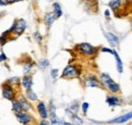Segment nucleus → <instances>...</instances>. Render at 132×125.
I'll return each mask as SVG.
<instances>
[{
    "label": "nucleus",
    "mask_w": 132,
    "mask_h": 125,
    "mask_svg": "<svg viewBox=\"0 0 132 125\" xmlns=\"http://www.w3.org/2000/svg\"><path fill=\"white\" fill-rule=\"evenodd\" d=\"M101 82L105 87H107L109 91H111L114 94L120 92V85L118 83H116L115 81L110 77V75L107 74V73H102L101 74Z\"/></svg>",
    "instance_id": "1"
},
{
    "label": "nucleus",
    "mask_w": 132,
    "mask_h": 125,
    "mask_svg": "<svg viewBox=\"0 0 132 125\" xmlns=\"http://www.w3.org/2000/svg\"><path fill=\"white\" fill-rule=\"evenodd\" d=\"M26 28H27V24H26V21L23 20V19H17L14 21V24H13V26L10 28V30H8L9 32L13 31L16 35H21L24 30H26Z\"/></svg>",
    "instance_id": "2"
},
{
    "label": "nucleus",
    "mask_w": 132,
    "mask_h": 125,
    "mask_svg": "<svg viewBox=\"0 0 132 125\" xmlns=\"http://www.w3.org/2000/svg\"><path fill=\"white\" fill-rule=\"evenodd\" d=\"M79 72H80L79 69L75 65H68L63 70L62 76L63 77H74V76L79 75Z\"/></svg>",
    "instance_id": "3"
},
{
    "label": "nucleus",
    "mask_w": 132,
    "mask_h": 125,
    "mask_svg": "<svg viewBox=\"0 0 132 125\" xmlns=\"http://www.w3.org/2000/svg\"><path fill=\"white\" fill-rule=\"evenodd\" d=\"M78 50L84 54V55H92V54H94L95 53V51H96V48L93 47L90 44H88V43H82V44H79L78 46Z\"/></svg>",
    "instance_id": "4"
},
{
    "label": "nucleus",
    "mask_w": 132,
    "mask_h": 125,
    "mask_svg": "<svg viewBox=\"0 0 132 125\" xmlns=\"http://www.w3.org/2000/svg\"><path fill=\"white\" fill-rule=\"evenodd\" d=\"M2 95L7 100H13V98H14L13 90H12V87L9 83H4L2 85Z\"/></svg>",
    "instance_id": "5"
},
{
    "label": "nucleus",
    "mask_w": 132,
    "mask_h": 125,
    "mask_svg": "<svg viewBox=\"0 0 132 125\" xmlns=\"http://www.w3.org/2000/svg\"><path fill=\"white\" fill-rule=\"evenodd\" d=\"M15 116H16L18 122H20V123H22V124H29V123H31V121H32L31 116L28 115V114H26V113H23V112L15 113Z\"/></svg>",
    "instance_id": "6"
},
{
    "label": "nucleus",
    "mask_w": 132,
    "mask_h": 125,
    "mask_svg": "<svg viewBox=\"0 0 132 125\" xmlns=\"http://www.w3.org/2000/svg\"><path fill=\"white\" fill-rule=\"evenodd\" d=\"M85 84L87 87H90V88H99L100 81L96 76L89 75V76H87V77L85 78Z\"/></svg>",
    "instance_id": "7"
},
{
    "label": "nucleus",
    "mask_w": 132,
    "mask_h": 125,
    "mask_svg": "<svg viewBox=\"0 0 132 125\" xmlns=\"http://www.w3.org/2000/svg\"><path fill=\"white\" fill-rule=\"evenodd\" d=\"M132 118V112L130 113H127L125 115H122L116 119H113L110 121V123H124V122H127L128 120H130Z\"/></svg>",
    "instance_id": "8"
},
{
    "label": "nucleus",
    "mask_w": 132,
    "mask_h": 125,
    "mask_svg": "<svg viewBox=\"0 0 132 125\" xmlns=\"http://www.w3.org/2000/svg\"><path fill=\"white\" fill-rule=\"evenodd\" d=\"M38 111H39V113H40L42 118L45 119V118L48 117V111H47L46 106H45V104L43 102H39L38 103Z\"/></svg>",
    "instance_id": "9"
},
{
    "label": "nucleus",
    "mask_w": 132,
    "mask_h": 125,
    "mask_svg": "<svg viewBox=\"0 0 132 125\" xmlns=\"http://www.w3.org/2000/svg\"><path fill=\"white\" fill-rule=\"evenodd\" d=\"M21 82H22V85L27 89V90H30L33 85V78L30 75H26L23 76L22 79H21Z\"/></svg>",
    "instance_id": "10"
},
{
    "label": "nucleus",
    "mask_w": 132,
    "mask_h": 125,
    "mask_svg": "<svg viewBox=\"0 0 132 125\" xmlns=\"http://www.w3.org/2000/svg\"><path fill=\"white\" fill-rule=\"evenodd\" d=\"M106 37H107L109 43H110L112 46H116V45L118 44V41H119L118 38L116 37L115 35H113L112 33H107V34H106Z\"/></svg>",
    "instance_id": "11"
},
{
    "label": "nucleus",
    "mask_w": 132,
    "mask_h": 125,
    "mask_svg": "<svg viewBox=\"0 0 132 125\" xmlns=\"http://www.w3.org/2000/svg\"><path fill=\"white\" fill-rule=\"evenodd\" d=\"M114 56H115L116 64H117V70H118L119 73H122L123 72V63H122L120 57H119V55H118V53L116 51H114Z\"/></svg>",
    "instance_id": "12"
},
{
    "label": "nucleus",
    "mask_w": 132,
    "mask_h": 125,
    "mask_svg": "<svg viewBox=\"0 0 132 125\" xmlns=\"http://www.w3.org/2000/svg\"><path fill=\"white\" fill-rule=\"evenodd\" d=\"M107 103H108L109 106L115 107V106H117L120 103V101H119V99L117 97H115V96H110V97L107 98Z\"/></svg>",
    "instance_id": "13"
},
{
    "label": "nucleus",
    "mask_w": 132,
    "mask_h": 125,
    "mask_svg": "<svg viewBox=\"0 0 132 125\" xmlns=\"http://www.w3.org/2000/svg\"><path fill=\"white\" fill-rule=\"evenodd\" d=\"M19 103H20V105H21V107H22L23 111H29V110L31 109V105H30V103L27 101L26 98L20 97V99H19Z\"/></svg>",
    "instance_id": "14"
},
{
    "label": "nucleus",
    "mask_w": 132,
    "mask_h": 125,
    "mask_svg": "<svg viewBox=\"0 0 132 125\" xmlns=\"http://www.w3.org/2000/svg\"><path fill=\"white\" fill-rule=\"evenodd\" d=\"M57 16L55 15V13L54 12H52V13H48L47 15L45 16V21H46V24H47V26H51L53 22H54V20H55V18H56Z\"/></svg>",
    "instance_id": "15"
},
{
    "label": "nucleus",
    "mask_w": 132,
    "mask_h": 125,
    "mask_svg": "<svg viewBox=\"0 0 132 125\" xmlns=\"http://www.w3.org/2000/svg\"><path fill=\"white\" fill-rule=\"evenodd\" d=\"M53 7H54V13H55V15L57 16V17H60V16L62 15V9H61L59 3L55 2L53 4Z\"/></svg>",
    "instance_id": "16"
},
{
    "label": "nucleus",
    "mask_w": 132,
    "mask_h": 125,
    "mask_svg": "<svg viewBox=\"0 0 132 125\" xmlns=\"http://www.w3.org/2000/svg\"><path fill=\"white\" fill-rule=\"evenodd\" d=\"M12 109L14 110L15 113H20V112L23 111L21 105H20V103H19V101H13V103H12Z\"/></svg>",
    "instance_id": "17"
},
{
    "label": "nucleus",
    "mask_w": 132,
    "mask_h": 125,
    "mask_svg": "<svg viewBox=\"0 0 132 125\" xmlns=\"http://www.w3.org/2000/svg\"><path fill=\"white\" fill-rule=\"evenodd\" d=\"M120 4H121V0H111V2L109 3L110 7L113 10H117L120 7Z\"/></svg>",
    "instance_id": "18"
},
{
    "label": "nucleus",
    "mask_w": 132,
    "mask_h": 125,
    "mask_svg": "<svg viewBox=\"0 0 132 125\" xmlns=\"http://www.w3.org/2000/svg\"><path fill=\"white\" fill-rule=\"evenodd\" d=\"M27 95H28V99H30V100H32V101H36L37 98H38L37 94L34 92L33 90H31V89L27 91Z\"/></svg>",
    "instance_id": "19"
},
{
    "label": "nucleus",
    "mask_w": 132,
    "mask_h": 125,
    "mask_svg": "<svg viewBox=\"0 0 132 125\" xmlns=\"http://www.w3.org/2000/svg\"><path fill=\"white\" fill-rule=\"evenodd\" d=\"M71 119H72V122H74L75 124H78V125L82 124V120H81L77 115H73Z\"/></svg>",
    "instance_id": "20"
},
{
    "label": "nucleus",
    "mask_w": 132,
    "mask_h": 125,
    "mask_svg": "<svg viewBox=\"0 0 132 125\" xmlns=\"http://www.w3.org/2000/svg\"><path fill=\"white\" fill-rule=\"evenodd\" d=\"M39 65H40V67H41V68H46V67H48V66H49V61H48L47 59H43V60H41V61H40Z\"/></svg>",
    "instance_id": "21"
},
{
    "label": "nucleus",
    "mask_w": 132,
    "mask_h": 125,
    "mask_svg": "<svg viewBox=\"0 0 132 125\" xmlns=\"http://www.w3.org/2000/svg\"><path fill=\"white\" fill-rule=\"evenodd\" d=\"M34 38H35V40L36 41H38V42H41L42 41V36L40 35V33H35V35H34Z\"/></svg>",
    "instance_id": "22"
},
{
    "label": "nucleus",
    "mask_w": 132,
    "mask_h": 125,
    "mask_svg": "<svg viewBox=\"0 0 132 125\" xmlns=\"http://www.w3.org/2000/svg\"><path fill=\"white\" fill-rule=\"evenodd\" d=\"M87 110H88V103H83V104H82V112H83V114H86Z\"/></svg>",
    "instance_id": "23"
},
{
    "label": "nucleus",
    "mask_w": 132,
    "mask_h": 125,
    "mask_svg": "<svg viewBox=\"0 0 132 125\" xmlns=\"http://www.w3.org/2000/svg\"><path fill=\"white\" fill-rule=\"evenodd\" d=\"M101 51L102 52H107V53H110V54H114V51L112 49H108V48H102Z\"/></svg>",
    "instance_id": "24"
},
{
    "label": "nucleus",
    "mask_w": 132,
    "mask_h": 125,
    "mask_svg": "<svg viewBox=\"0 0 132 125\" xmlns=\"http://www.w3.org/2000/svg\"><path fill=\"white\" fill-rule=\"evenodd\" d=\"M57 72H58V70H57V69H53V70H52V71H51V73H52V74H51V75H52V77H56V76H57Z\"/></svg>",
    "instance_id": "25"
},
{
    "label": "nucleus",
    "mask_w": 132,
    "mask_h": 125,
    "mask_svg": "<svg viewBox=\"0 0 132 125\" xmlns=\"http://www.w3.org/2000/svg\"><path fill=\"white\" fill-rule=\"evenodd\" d=\"M7 3H14V2H18V1H21V0H6Z\"/></svg>",
    "instance_id": "26"
},
{
    "label": "nucleus",
    "mask_w": 132,
    "mask_h": 125,
    "mask_svg": "<svg viewBox=\"0 0 132 125\" xmlns=\"http://www.w3.org/2000/svg\"><path fill=\"white\" fill-rule=\"evenodd\" d=\"M0 59H1V61H3L4 59H6V56L4 55V53H1V58Z\"/></svg>",
    "instance_id": "27"
},
{
    "label": "nucleus",
    "mask_w": 132,
    "mask_h": 125,
    "mask_svg": "<svg viewBox=\"0 0 132 125\" xmlns=\"http://www.w3.org/2000/svg\"><path fill=\"white\" fill-rule=\"evenodd\" d=\"M39 125H49V123H48L47 121H42Z\"/></svg>",
    "instance_id": "28"
},
{
    "label": "nucleus",
    "mask_w": 132,
    "mask_h": 125,
    "mask_svg": "<svg viewBox=\"0 0 132 125\" xmlns=\"http://www.w3.org/2000/svg\"><path fill=\"white\" fill-rule=\"evenodd\" d=\"M105 14H106L107 16L110 15V12H109V10H106V11H105Z\"/></svg>",
    "instance_id": "29"
},
{
    "label": "nucleus",
    "mask_w": 132,
    "mask_h": 125,
    "mask_svg": "<svg viewBox=\"0 0 132 125\" xmlns=\"http://www.w3.org/2000/svg\"><path fill=\"white\" fill-rule=\"evenodd\" d=\"M63 125H71V124H70V123H66L65 122V123H63Z\"/></svg>",
    "instance_id": "30"
},
{
    "label": "nucleus",
    "mask_w": 132,
    "mask_h": 125,
    "mask_svg": "<svg viewBox=\"0 0 132 125\" xmlns=\"http://www.w3.org/2000/svg\"><path fill=\"white\" fill-rule=\"evenodd\" d=\"M131 2H132V0H131Z\"/></svg>",
    "instance_id": "31"
}]
</instances>
